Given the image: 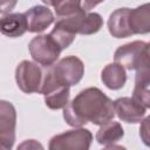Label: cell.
<instances>
[{"label":"cell","mask_w":150,"mask_h":150,"mask_svg":"<svg viewBox=\"0 0 150 150\" xmlns=\"http://www.w3.org/2000/svg\"><path fill=\"white\" fill-rule=\"evenodd\" d=\"M115 116L114 102L98 88L90 87L63 107V118L71 127H82L88 122L101 125Z\"/></svg>","instance_id":"cell-1"},{"label":"cell","mask_w":150,"mask_h":150,"mask_svg":"<svg viewBox=\"0 0 150 150\" xmlns=\"http://www.w3.org/2000/svg\"><path fill=\"white\" fill-rule=\"evenodd\" d=\"M149 43L143 41H132L120 46L114 55L115 62L124 69L132 70L144 66H150Z\"/></svg>","instance_id":"cell-2"},{"label":"cell","mask_w":150,"mask_h":150,"mask_svg":"<svg viewBox=\"0 0 150 150\" xmlns=\"http://www.w3.org/2000/svg\"><path fill=\"white\" fill-rule=\"evenodd\" d=\"M56 23H59L60 26H62L64 29H67L74 35L76 34L90 35L97 33L101 29L103 25V20L98 13L87 12L83 8L80 12L75 13L74 15L67 18H59Z\"/></svg>","instance_id":"cell-3"},{"label":"cell","mask_w":150,"mask_h":150,"mask_svg":"<svg viewBox=\"0 0 150 150\" xmlns=\"http://www.w3.org/2000/svg\"><path fill=\"white\" fill-rule=\"evenodd\" d=\"M48 68L55 81L68 87L77 84L84 74L83 62L73 55L61 59L57 63L52 64Z\"/></svg>","instance_id":"cell-4"},{"label":"cell","mask_w":150,"mask_h":150,"mask_svg":"<svg viewBox=\"0 0 150 150\" xmlns=\"http://www.w3.org/2000/svg\"><path fill=\"white\" fill-rule=\"evenodd\" d=\"M28 49L33 60L43 67L54 64L61 53V48L49 34L38 35L33 38L28 45Z\"/></svg>","instance_id":"cell-5"},{"label":"cell","mask_w":150,"mask_h":150,"mask_svg":"<svg viewBox=\"0 0 150 150\" xmlns=\"http://www.w3.org/2000/svg\"><path fill=\"white\" fill-rule=\"evenodd\" d=\"M40 93L45 95V103L49 109L57 110L63 108L69 100V87L59 83L52 76L49 68L45 67Z\"/></svg>","instance_id":"cell-6"},{"label":"cell","mask_w":150,"mask_h":150,"mask_svg":"<svg viewBox=\"0 0 150 150\" xmlns=\"http://www.w3.org/2000/svg\"><path fill=\"white\" fill-rule=\"evenodd\" d=\"M91 139V132L88 129L80 128L52 137L48 148L50 150H87Z\"/></svg>","instance_id":"cell-7"},{"label":"cell","mask_w":150,"mask_h":150,"mask_svg":"<svg viewBox=\"0 0 150 150\" xmlns=\"http://www.w3.org/2000/svg\"><path fill=\"white\" fill-rule=\"evenodd\" d=\"M43 79V70L34 62L23 60L15 70V80L18 87L26 94L40 93Z\"/></svg>","instance_id":"cell-8"},{"label":"cell","mask_w":150,"mask_h":150,"mask_svg":"<svg viewBox=\"0 0 150 150\" xmlns=\"http://www.w3.org/2000/svg\"><path fill=\"white\" fill-rule=\"evenodd\" d=\"M16 111L14 105L0 100V149H11L15 141Z\"/></svg>","instance_id":"cell-9"},{"label":"cell","mask_w":150,"mask_h":150,"mask_svg":"<svg viewBox=\"0 0 150 150\" xmlns=\"http://www.w3.org/2000/svg\"><path fill=\"white\" fill-rule=\"evenodd\" d=\"M114 110L120 120L127 123H138L144 117L146 108L137 103L132 97H120L114 101Z\"/></svg>","instance_id":"cell-10"},{"label":"cell","mask_w":150,"mask_h":150,"mask_svg":"<svg viewBox=\"0 0 150 150\" xmlns=\"http://www.w3.org/2000/svg\"><path fill=\"white\" fill-rule=\"evenodd\" d=\"M23 14L27 21V30L32 33L43 32L54 21V15L52 11L48 7L41 5L29 8Z\"/></svg>","instance_id":"cell-11"},{"label":"cell","mask_w":150,"mask_h":150,"mask_svg":"<svg viewBox=\"0 0 150 150\" xmlns=\"http://www.w3.org/2000/svg\"><path fill=\"white\" fill-rule=\"evenodd\" d=\"M149 84H150V66H144L136 69V79H135L132 98L146 109L150 107Z\"/></svg>","instance_id":"cell-12"},{"label":"cell","mask_w":150,"mask_h":150,"mask_svg":"<svg viewBox=\"0 0 150 150\" xmlns=\"http://www.w3.org/2000/svg\"><path fill=\"white\" fill-rule=\"evenodd\" d=\"M129 13L130 8H118L110 14L108 19V29L114 38L122 39L132 35L129 27Z\"/></svg>","instance_id":"cell-13"},{"label":"cell","mask_w":150,"mask_h":150,"mask_svg":"<svg viewBox=\"0 0 150 150\" xmlns=\"http://www.w3.org/2000/svg\"><path fill=\"white\" fill-rule=\"evenodd\" d=\"M27 32L23 13H8L0 18V33L8 38H19Z\"/></svg>","instance_id":"cell-14"},{"label":"cell","mask_w":150,"mask_h":150,"mask_svg":"<svg viewBox=\"0 0 150 150\" xmlns=\"http://www.w3.org/2000/svg\"><path fill=\"white\" fill-rule=\"evenodd\" d=\"M129 27L131 34H146L150 30L149 4H144L129 13Z\"/></svg>","instance_id":"cell-15"},{"label":"cell","mask_w":150,"mask_h":150,"mask_svg":"<svg viewBox=\"0 0 150 150\" xmlns=\"http://www.w3.org/2000/svg\"><path fill=\"white\" fill-rule=\"evenodd\" d=\"M124 136V131L122 125L118 122L108 121L101 124L100 129L96 132V141L98 144L104 145L105 148H110L115 143H117Z\"/></svg>","instance_id":"cell-16"},{"label":"cell","mask_w":150,"mask_h":150,"mask_svg":"<svg viewBox=\"0 0 150 150\" xmlns=\"http://www.w3.org/2000/svg\"><path fill=\"white\" fill-rule=\"evenodd\" d=\"M101 80L105 84V87L109 89H112V90L121 89L127 81L125 69L116 62L109 63L103 68L101 73Z\"/></svg>","instance_id":"cell-17"},{"label":"cell","mask_w":150,"mask_h":150,"mask_svg":"<svg viewBox=\"0 0 150 150\" xmlns=\"http://www.w3.org/2000/svg\"><path fill=\"white\" fill-rule=\"evenodd\" d=\"M57 18H67L83 9L81 0H57L53 6Z\"/></svg>","instance_id":"cell-18"},{"label":"cell","mask_w":150,"mask_h":150,"mask_svg":"<svg viewBox=\"0 0 150 150\" xmlns=\"http://www.w3.org/2000/svg\"><path fill=\"white\" fill-rule=\"evenodd\" d=\"M149 121H150V117H145L139 128V135L143 142L145 143V145H149Z\"/></svg>","instance_id":"cell-19"},{"label":"cell","mask_w":150,"mask_h":150,"mask_svg":"<svg viewBox=\"0 0 150 150\" xmlns=\"http://www.w3.org/2000/svg\"><path fill=\"white\" fill-rule=\"evenodd\" d=\"M18 0H0V13L7 14L9 13L16 5Z\"/></svg>","instance_id":"cell-20"},{"label":"cell","mask_w":150,"mask_h":150,"mask_svg":"<svg viewBox=\"0 0 150 150\" xmlns=\"http://www.w3.org/2000/svg\"><path fill=\"white\" fill-rule=\"evenodd\" d=\"M102 1H104V0H83V8L86 11L91 9V8L96 7L98 4H101Z\"/></svg>","instance_id":"cell-21"},{"label":"cell","mask_w":150,"mask_h":150,"mask_svg":"<svg viewBox=\"0 0 150 150\" xmlns=\"http://www.w3.org/2000/svg\"><path fill=\"white\" fill-rule=\"evenodd\" d=\"M20 149H23V148H42V145L41 144H39V143H36L34 139H29V141H26L25 143H22L20 146H19Z\"/></svg>","instance_id":"cell-22"},{"label":"cell","mask_w":150,"mask_h":150,"mask_svg":"<svg viewBox=\"0 0 150 150\" xmlns=\"http://www.w3.org/2000/svg\"><path fill=\"white\" fill-rule=\"evenodd\" d=\"M42 2H45L46 5H48V6H54L55 5V2L57 1V0H41Z\"/></svg>","instance_id":"cell-23"}]
</instances>
